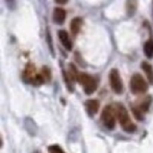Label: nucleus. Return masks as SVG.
Returning a JSON list of instances; mask_svg holds the SVG:
<instances>
[{"label": "nucleus", "mask_w": 153, "mask_h": 153, "mask_svg": "<svg viewBox=\"0 0 153 153\" xmlns=\"http://www.w3.org/2000/svg\"><path fill=\"white\" fill-rule=\"evenodd\" d=\"M109 81H110V87L115 94H123L124 91V86H123V81H121V76H120V72L117 69H112L110 74H109Z\"/></svg>", "instance_id": "obj_5"}, {"label": "nucleus", "mask_w": 153, "mask_h": 153, "mask_svg": "<svg viewBox=\"0 0 153 153\" xmlns=\"http://www.w3.org/2000/svg\"><path fill=\"white\" fill-rule=\"evenodd\" d=\"M65 20H66V11L63 8H55L54 9V22L61 25Z\"/></svg>", "instance_id": "obj_8"}, {"label": "nucleus", "mask_w": 153, "mask_h": 153, "mask_svg": "<svg viewBox=\"0 0 153 153\" xmlns=\"http://www.w3.org/2000/svg\"><path fill=\"white\" fill-rule=\"evenodd\" d=\"M136 9V0H127V14L132 16Z\"/></svg>", "instance_id": "obj_14"}, {"label": "nucleus", "mask_w": 153, "mask_h": 153, "mask_svg": "<svg viewBox=\"0 0 153 153\" xmlns=\"http://www.w3.org/2000/svg\"><path fill=\"white\" fill-rule=\"evenodd\" d=\"M78 81L84 87V92L87 95H91V94H94L97 91V80L94 78V76L87 75V74H80L78 75Z\"/></svg>", "instance_id": "obj_3"}, {"label": "nucleus", "mask_w": 153, "mask_h": 153, "mask_svg": "<svg viewBox=\"0 0 153 153\" xmlns=\"http://www.w3.org/2000/svg\"><path fill=\"white\" fill-rule=\"evenodd\" d=\"M81 25H83V20H81L80 17H76V19H74V20L71 22V32H72V35H74V37L80 32Z\"/></svg>", "instance_id": "obj_11"}, {"label": "nucleus", "mask_w": 153, "mask_h": 153, "mask_svg": "<svg viewBox=\"0 0 153 153\" xmlns=\"http://www.w3.org/2000/svg\"><path fill=\"white\" fill-rule=\"evenodd\" d=\"M68 72H69V75H71V78H72L74 81H75V80L78 81V75H80V74L76 72V68H75L74 65H69V71H68Z\"/></svg>", "instance_id": "obj_15"}, {"label": "nucleus", "mask_w": 153, "mask_h": 153, "mask_svg": "<svg viewBox=\"0 0 153 153\" xmlns=\"http://www.w3.org/2000/svg\"><path fill=\"white\" fill-rule=\"evenodd\" d=\"M141 69L147 75V81L152 84L153 83V68H152V65H150V63H147V61H143L141 63Z\"/></svg>", "instance_id": "obj_9"}, {"label": "nucleus", "mask_w": 153, "mask_h": 153, "mask_svg": "<svg viewBox=\"0 0 153 153\" xmlns=\"http://www.w3.org/2000/svg\"><path fill=\"white\" fill-rule=\"evenodd\" d=\"M58 38H60L61 45L65 46L68 51H71V49H72V40H71V35H69L66 31H58Z\"/></svg>", "instance_id": "obj_7"}, {"label": "nucleus", "mask_w": 153, "mask_h": 153, "mask_svg": "<svg viewBox=\"0 0 153 153\" xmlns=\"http://www.w3.org/2000/svg\"><path fill=\"white\" fill-rule=\"evenodd\" d=\"M147 87H149L147 81L139 74H135L130 78V89L133 94H144V92H147Z\"/></svg>", "instance_id": "obj_4"}, {"label": "nucleus", "mask_w": 153, "mask_h": 153, "mask_svg": "<svg viewBox=\"0 0 153 153\" xmlns=\"http://www.w3.org/2000/svg\"><path fill=\"white\" fill-rule=\"evenodd\" d=\"M150 103H152V98H150V97H146L144 100H141V101H139V103L136 104V107H138L139 110H143V112H147Z\"/></svg>", "instance_id": "obj_12"}, {"label": "nucleus", "mask_w": 153, "mask_h": 153, "mask_svg": "<svg viewBox=\"0 0 153 153\" xmlns=\"http://www.w3.org/2000/svg\"><path fill=\"white\" fill-rule=\"evenodd\" d=\"M101 121L107 127V129H113L115 123H117V112H115V106H106L103 113H101Z\"/></svg>", "instance_id": "obj_2"}, {"label": "nucleus", "mask_w": 153, "mask_h": 153, "mask_svg": "<svg viewBox=\"0 0 153 153\" xmlns=\"http://www.w3.org/2000/svg\"><path fill=\"white\" fill-rule=\"evenodd\" d=\"M144 54L147 58H152L153 57V40H147V43L144 45Z\"/></svg>", "instance_id": "obj_13"}, {"label": "nucleus", "mask_w": 153, "mask_h": 153, "mask_svg": "<svg viewBox=\"0 0 153 153\" xmlns=\"http://www.w3.org/2000/svg\"><path fill=\"white\" fill-rule=\"evenodd\" d=\"M49 153H65L58 146H51L49 147Z\"/></svg>", "instance_id": "obj_18"}, {"label": "nucleus", "mask_w": 153, "mask_h": 153, "mask_svg": "<svg viewBox=\"0 0 153 153\" xmlns=\"http://www.w3.org/2000/svg\"><path fill=\"white\" fill-rule=\"evenodd\" d=\"M40 72L43 74V76H45V80H46V81H49V80H51V71H49L48 68H43Z\"/></svg>", "instance_id": "obj_17"}, {"label": "nucleus", "mask_w": 153, "mask_h": 153, "mask_svg": "<svg viewBox=\"0 0 153 153\" xmlns=\"http://www.w3.org/2000/svg\"><path fill=\"white\" fill-rule=\"evenodd\" d=\"M55 2L58 3V5H65V3H68L69 0H55Z\"/></svg>", "instance_id": "obj_19"}, {"label": "nucleus", "mask_w": 153, "mask_h": 153, "mask_svg": "<svg viewBox=\"0 0 153 153\" xmlns=\"http://www.w3.org/2000/svg\"><path fill=\"white\" fill-rule=\"evenodd\" d=\"M115 112H117V118H118V121H120V124L123 127V130L129 132V133H132V132L136 130L135 123L130 121L129 113H127V110H126V107L123 104H115Z\"/></svg>", "instance_id": "obj_1"}, {"label": "nucleus", "mask_w": 153, "mask_h": 153, "mask_svg": "<svg viewBox=\"0 0 153 153\" xmlns=\"http://www.w3.org/2000/svg\"><path fill=\"white\" fill-rule=\"evenodd\" d=\"M132 110H133V115L136 117V120H143V118H144V112H143V110H139L136 106H133Z\"/></svg>", "instance_id": "obj_16"}, {"label": "nucleus", "mask_w": 153, "mask_h": 153, "mask_svg": "<svg viewBox=\"0 0 153 153\" xmlns=\"http://www.w3.org/2000/svg\"><path fill=\"white\" fill-rule=\"evenodd\" d=\"M34 153H40V152H34Z\"/></svg>", "instance_id": "obj_21"}, {"label": "nucleus", "mask_w": 153, "mask_h": 153, "mask_svg": "<svg viewBox=\"0 0 153 153\" xmlns=\"http://www.w3.org/2000/svg\"><path fill=\"white\" fill-rule=\"evenodd\" d=\"M6 2H8V6H9V8L14 6V0H6Z\"/></svg>", "instance_id": "obj_20"}, {"label": "nucleus", "mask_w": 153, "mask_h": 153, "mask_svg": "<svg viewBox=\"0 0 153 153\" xmlns=\"http://www.w3.org/2000/svg\"><path fill=\"white\" fill-rule=\"evenodd\" d=\"M86 107H87V113L91 115V117H94V115L98 112V107H100V103L97 100H89L86 103Z\"/></svg>", "instance_id": "obj_10"}, {"label": "nucleus", "mask_w": 153, "mask_h": 153, "mask_svg": "<svg viewBox=\"0 0 153 153\" xmlns=\"http://www.w3.org/2000/svg\"><path fill=\"white\" fill-rule=\"evenodd\" d=\"M37 71H35V68H34V65H28V68L23 71V80L26 81V83H34V80H35V76H37Z\"/></svg>", "instance_id": "obj_6"}]
</instances>
